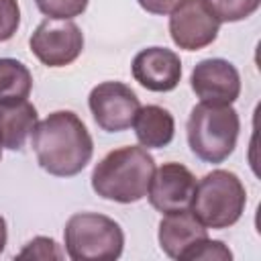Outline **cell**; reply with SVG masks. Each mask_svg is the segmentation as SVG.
I'll list each match as a JSON object with an SVG mask.
<instances>
[{"instance_id": "cell-19", "label": "cell", "mask_w": 261, "mask_h": 261, "mask_svg": "<svg viewBox=\"0 0 261 261\" xmlns=\"http://www.w3.org/2000/svg\"><path fill=\"white\" fill-rule=\"evenodd\" d=\"M18 259H61V251L57 243L49 237H35L24 245V249L16 255Z\"/></svg>"}, {"instance_id": "cell-17", "label": "cell", "mask_w": 261, "mask_h": 261, "mask_svg": "<svg viewBox=\"0 0 261 261\" xmlns=\"http://www.w3.org/2000/svg\"><path fill=\"white\" fill-rule=\"evenodd\" d=\"M37 8L55 20H71L88 8V0H35Z\"/></svg>"}, {"instance_id": "cell-11", "label": "cell", "mask_w": 261, "mask_h": 261, "mask_svg": "<svg viewBox=\"0 0 261 261\" xmlns=\"http://www.w3.org/2000/svg\"><path fill=\"white\" fill-rule=\"evenodd\" d=\"M130 69L135 82L151 92H171L181 80L179 55L165 47H147L139 51Z\"/></svg>"}, {"instance_id": "cell-13", "label": "cell", "mask_w": 261, "mask_h": 261, "mask_svg": "<svg viewBox=\"0 0 261 261\" xmlns=\"http://www.w3.org/2000/svg\"><path fill=\"white\" fill-rule=\"evenodd\" d=\"M37 108L29 100L0 102V145L18 151L37 126Z\"/></svg>"}, {"instance_id": "cell-10", "label": "cell", "mask_w": 261, "mask_h": 261, "mask_svg": "<svg viewBox=\"0 0 261 261\" xmlns=\"http://www.w3.org/2000/svg\"><path fill=\"white\" fill-rule=\"evenodd\" d=\"M190 86L200 102L232 104L241 94V75L226 59H202L192 69Z\"/></svg>"}, {"instance_id": "cell-9", "label": "cell", "mask_w": 261, "mask_h": 261, "mask_svg": "<svg viewBox=\"0 0 261 261\" xmlns=\"http://www.w3.org/2000/svg\"><path fill=\"white\" fill-rule=\"evenodd\" d=\"M196 192V177L194 173L175 161L163 163L153 171L147 196L155 210L161 214L188 210L192 206V198Z\"/></svg>"}, {"instance_id": "cell-1", "label": "cell", "mask_w": 261, "mask_h": 261, "mask_svg": "<svg viewBox=\"0 0 261 261\" xmlns=\"http://www.w3.org/2000/svg\"><path fill=\"white\" fill-rule=\"evenodd\" d=\"M31 143L39 165L55 177L77 175L94 153V141L86 124L71 110L51 112L37 122Z\"/></svg>"}, {"instance_id": "cell-5", "label": "cell", "mask_w": 261, "mask_h": 261, "mask_svg": "<svg viewBox=\"0 0 261 261\" xmlns=\"http://www.w3.org/2000/svg\"><path fill=\"white\" fill-rule=\"evenodd\" d=\"M63 241L73 261H114L122 255L124 232L110 216L77 212L65 222Z\"/></svg>"}, {"instance_id": "cell-4", "label": "cell", "mask_w": 261, "mask_h": 261, "mask_svg": "<svg viewBox=\"0 0 261 261\" xmlns=\"http://www.w3.org/2000/svg\"><path fill=\"white\" fill-rule=\"evenodd\" d=\"M247 192L237 173L226 169H214L196 181L192 198V214L206 228H228L245 212Z\"/></svg>"}, {"instance_id": "cell-23", "label": "cell", "mask_w": 261, "mask_h": 261, "mask_svg": "<svg viewBox=\"0 0 261 261\" xmlns=\"http://www.w3.org/2000/svg\"><path fill=\"white\" fill-rule=\"evenodd\" d=\"M0 159H2V145H0Z\"/></svg>"}, {"instance_id": "cell-20", "label": "cell", "mask_w": 261, "mask_h": 261, "mask_svg": "<svg viewBox=\"0 0 261 261\" xmlns=\"http://www.w3.org/2000/svg\"><path fill=\"white\" fill-rule=\"evenodd\" d=\"M20 24V8L16 0H0V43L14 37Z\"/></svg>"}, {"instance_id": "cell-7", "label": "cell", "mask_w": 261, "mask_h": 261, "mask_svg": "<svg viewBox=\"0 0 261 261\" xmlns=\"http://www.w3.org/2000/svg\"><path fill=\"white\" fill-rule=\"evenodd\" d=\"M220 20L204 0H179L169 12L171 41L186 51H198L212 45L218 37Z\"/></svg>"}, {"instance_id": "cell-6", "label": "cell", "mask_w": 261, "mask_h": 261, "mask_svg": "<svg viewBox=\"0 0 261 261\" xmlns=\"http://www.w3.org/2000/svg\"><path fill=\"white\" fill-rule=\"evenodd\" d=\"M33 55L47 67H65L84 51L82 29L71 20L45 18L29 39Z\"/></svg>"}, {"instance_id": "cell-14", "label": "cell", "mask_w": 261, "mask_h": 261, "mask_svg": "<svg viewBox=\"0 0 261 261\" xmlns=\"http://www.w3.org/2000/svg\"><path fill=\"white\" fill-rule=\"evenodd\" d=\"M135 135L145 149H163L173 141L175 120L173 114L163 106H141L135 120Z\"/></svg>"}, {"instance_id": "cell-15", "label": "cell", "mask_w": 261, "mask_h": 261, "mask_svg": "<svg viewBox=\"0 0 261 261\" xmlns=\"http://www.w3.org/2000/svg\"><path fill=\"white\" fill-rule=\"evenodd\" d=\"M33 90L29 67L16 59L0 57V102L27 100Z\"/></svg>"}, {"instance_id": "cell-22", "label": "cell", "mask_w": 261, "mask_h": 261, "mask_svg": "<svg viewBox=\"0 0 261 261\" xmlns=\"http://www.w3.org/2000/svg\"><path fill=\"white\" fill-rule=\"evenodd\" d=\"M6 241H8V230H6V220L0 216V253L4 251L6 247Z\"/></svg>"}, {"instance_id": "cell-2", "label": "cell", "mask_w": 261, "mask_h": 261, "mask_svg": "<svg viewBox=\"0 0 261 261\" xmlns=\"http://www.w3.org/2000/svg\"><path fill=\"white\" fill-rule=\"evenodd\" d=\"M155 159L145 147H120L96 163L92 171V190L118 204H133L147 196Z\"/></svg>"}, {"instance_id": "cell-8", "label": "cell", "mask_w": 261, "mask_h": 261, "mask_svg": "<svg viewBox=\"0 0 261 261\" xmlns=\"http://www.w3.org/2000/svg\"><path fill=\"white\" fill-rule=\"evenodd\" d=\"M96 124L106 133H120L133 126V120L141 108L137 94L120 82L98 84L88 98Z\"/></svg>"}, {"instance_id": "cell-18", "label": "cell", "mask_w": 261, "mask_h": 261, "mask_svg": "<svg viewBox=\"0 0 261 261\" xmlns=\"http://www.w3.org/2000/svg\"><path fill=\"white\" fill-rule=\"evenodd\" d=\"M232 253L222 241L204 239L186 257V261H230Z\"/></svg>"}, {"instance_id": "cell-12", "label": "cell", "mask_w": 261, "mask_h": 261, "mask_svg": "<svg viewBox=\"0 0 261 261\" xmlns=\"http://www.w3.org/2000/svg\"><path fill=\"white\" fill-rule=\"evenodd\" d=\"M159 247L161 251L171 257L186 261L188 253L204 239H208V228L192 214V210L169 212L159 222Z\"/></svg>"}, {"instance_id": "cell-16", "label": "cell", "mask_w": 261, "mask_h": 261, "mask_svg": "<svg viewBox=\"0 0 261 261\" xmlns=\"http://www.w3.org/2000/svg\"><path fill=\"white\" fill-rule=\"evenodd\" d=\"M220 22H239L257 12L261 0H204Z\"/></svg>"}, {"instance_id": "cell-3", "label": "cell", "mask_w": 261, "mask_h": 261, "mask_svg": "<svg viewBox=\"0 0 261 261\" xmlns=\"http://www.w3.org/2000/svg\"><path fill=\"white\" fill-rule=\"evenodd\" d=\"M188 145L206 163H222L237 147L241 120L232 104L200 102L188 118Z\"/></svg>"}, {"instance_id": "cell-21", "label": "cell", "mask_w": 261, "mask_h": 261, "mask_svg": "<svg viewBox=\"0 0 261 261\" xmlns=\"http://www.w3.org/2000/svg\"><path fill=\"white\" fill-rule=\"evenodd\" d=\"M141 4L143 10L151 12V14H169L179 0H137Z\"/></svg>"}]
</instances>
